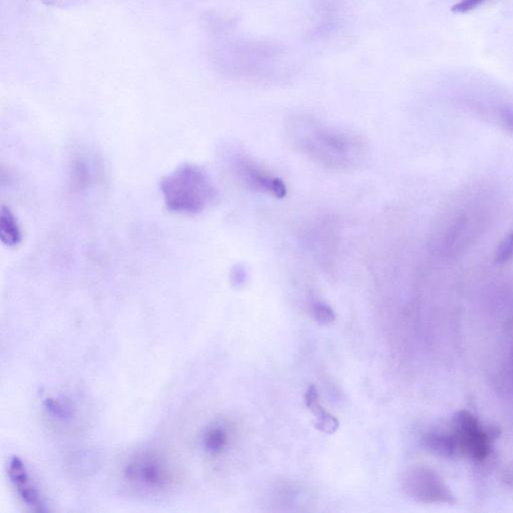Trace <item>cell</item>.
Returning <instances> with one entry per match:
<instances>
[{"mask_svg":"<svg viewBox=\"0 0 513 513\" xmlns=\"http://www.w3.org/2000/svg\"><path fill=\"white\" fill-rule=\"evenodd\" d=\"M513 257V232L509 233L500 244L495 260L499 264L507 263Z\"/></svg>","mask_w":513,"mask_h":513,"instance_id":"13","label":"cell"},{"mask_svg":"<svg viewBox=\"0 0 513 513\" xmlns=\"http://www.w3.org/2000/svg\"><path fill=\"white\" fill-rule=\"evenodd\" d=\"M512 367H513V361H512Z\"/></svg>","mask_w":513,"mask_h":513,"instance_id":"18","label":"cell"},{"mask_svg":"<svg viewBox=\"0 0 513 513\" xmlns=\"http://www.w3.org/2000/svg\"><path fill=\"white\" fill-rule=\"evenodd\" d=\"M306 404H307L308 408L317 419L315 424L317 430L328 434H332L338 430V421L331 415H329L323 408V406L320 404L317 389L315 387L311 386L307 393H306Z\"/></svg>","mask_w":513,"mask_h":513,"instance_id":"8","label":"cell"},{"mask_svg":"<svg viewBox=\"0 0 513 513\" xmlns=\"http://www.w3.org/2000/svg\"><path fill=\"white\" fill-rule=\"evenodd\" d=\"M424 444L427 450H430L431 453L439 456L455 458L461 455L457 447L456 439L453 433H427L424 436Z\"/></svg>","mask_w":513,"mask_h":513,"instance_id":"9","label":"cell"},{"mask_svg":"<svg viewBox=\"0 0 513 513\" xmlns=\"http://www.w3.org/2000/svg\"><path fill=\"white\" fill-rule=\"evenodd\" d=\"M313 315L317 323L321 324L332 323L335 320V314L332 308L323 302H317L313 305Z\"/></svg>","mask_w":513,"mask_h":513,"instance_id":"14","label":"cell"},{"mask_svg":"<svg viewBox=\"0 0 513 513\" xmlns=\"http://www.w3.org/2000/svg\"><path fill=\"white\" fill-rule=\"evenodd\" d=\"M160 191L168 211L185 215L202 213L217 197L210 175L194 164L182 165L167 175Z\"/></svg>","mask_w":513,"mask_h":513,"instance_id":"2","label":"cell"},{"mask_svg":"<svg viewBox=\"0 0 513 513\" xmlns=\"http://www.w3.org/2000/svg\"><path fill=\"white\" fill-rule=\"evenodd\" d=\"M0 236L7 246H15L21 240L20 229L13 214L6 208L0 214Z\"/></svg>","mask_w":513,"mask_h":513,"instance_id":"12","label":"cell"},{"mask_svg":"<svg viewBox=\"0 0 513 513\" xmlns=\"http://www.w3.org/2000/svg\"><path fill=\"white\" fill-rule=\"evenodd\" d=\"M502 481L509 487L513 488V462H511L502 472Z\"/></svg>","mask_w":513,"mask_h":513,"instance_id":"16","label":"cell"},{"mask_svg":"<svg viewBox=\"0 0 513 513\" xmlns=\"http://www.w3.org/2000/svg\"><path fill=\"white\" fill-rule=\"evenodd\" d=\"M124 477L129 484L149 492H159L170 482V472L163 459L149 453L129 459L125 466Z\"/></svg>","mask_w":513,"mask_h":513,"instance_id":"6","label":"cell"},{"mask_svg":"<svg viewBox=\"0 0 513 513\" xmlns=\"http://www.w3.org/2000/svg\"><path fill=\"white\" fill-rule=\"evenodd\" d=\"M226 158L229 171L243 187L278 198L287 195L285 183L245 152L231 150Z\"/></svg>","mask_w":513,"mask_h":513,"instance_id":"3","label":"cell"},{"mask_svg":"<svg viewBox=\"0 0 513 513\" xmlns=\"http://www.w3.org/2000/svg\"><path fill=\"white\" fill-rule=\"evenodd\" d=\"M43 406L50 416L60 421V423H71L75 416L74 404L66 397H49L44 400Z\"/></svg>","mask_w":513,"mask_h":513,"instance_id":"11","label":"cell"},{"mask_svg":"<svg viewBox=\"0 0 513 513\" xmlns=\"http://www.w3.org/2000/svg\"><path fill=\"white\" fill-rule=\"evenodd\" d=\"M453 434L461 455L482 462L490 455L496 436L494 430H486L472 413L458 411L453 420Z\"/></svg>","mask_w":513,"mask_h":513,"instance_id":"4","label":"cell"},{"mask_svg":"<svg viewBox=\"0 0 513 513\" xmlns=\"http://www.w3.org/2000/svg\"><path fill=\"white\" fill-rule=\"evenodd\" d=\"M48 4H56L58 5V3L66 2V0H47Z\"/></svg>","mask_w":513,"mask_h":513,"instance_id":"17","label":"cell"},{"mask_svg":"<svg viewBox=\"0 0 513 513\" xmlns=\"http://www.w3.org/2000/svg\"><path fill=\"white\" fill-rule=\"evenodd\" d=\"M486 2V0H461V2L456 4L451 11L458 14L470 12L477 10L478 7Z\"/></svg>","mask_w":513,"mask_h":513,"instance_id":"15","label":"cell"},{"mask_svg":"<svg viewBox=\"0 0 513 513\" xmlns=\"http://www.w3.org/2000/svg\"><path fill=\"white\" fill-rule=\"evenodd\" d=\"M9 477L12 484L15 489L18 490L21 501H24L27 507H41V494L34 485L32 478L29 476L27 467L21 458L18 456L11 458L9 463Z\"/></svg>","mask_w":513,"mask_h":513,"instance_id":"7","label":"cell"},{"mask_svg":"<svg viewBox=\"0 0 513 513\" xmlns=\"http://www.w3.org/2000/svg\"><path fill=\"white\" fill-rule=\"evenodd\" d=\"M286 135L296 151L329 170H355L369 156V144L361 136L328 125L308 114L291 118L286 124Z\"/></svg>","mask_w":513,"mask_h":513,"instance_id":"1","label":"cell"},{"mask_svg":"<svg viewBox=\"0 0 513 513\" xmlns=\"http://www.w3.org/2000/svg\"><path fill=\"white\" fill-rule=\"evenodd\" d=\"M403 488L406 494L418 502L455 504V496L438 472L430 467L418 466L406 474Z\"/></svg>","mask_w":513,"mask_h":513,"instance_id":"5","label":"cell"},{"mask_svg":"<svg viewBox=\"0 0 513 513\" xmlns=\"http://www.w3.org/2000/svg\"><path fill=\"white\" fill-rule=\"evenodd\" d=\"M229 433L224 425H210L202 436V447L206 454L219 455L227 448Z\"/></svg>","mask_w":513,"mask_h":513,"instance_id":"10","label":"cell"}]
</instances>
